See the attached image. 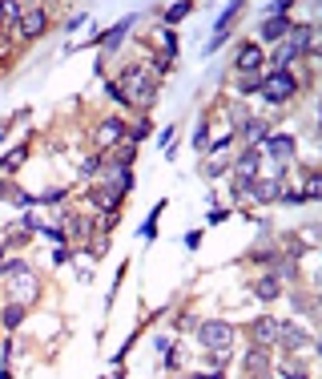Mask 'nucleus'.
<instances>
[{"label":"nucleus","instance_id":"f257e3e1","mask_svg":"<svg viewBox=\"0 0 322 379\" xmlns=\"http://www.w3.org/2000/svg\"><path fill=\"white\" fill-rule=\"evenodd\" d=\"M0 283L8 290V303H21V307H32L36 295H41V283H36V271H32L29 258H4L0 262Z\"/></svg>","mask_w":322,"mask_h":379},{"label":"nucleus","instance_id":"f03ea898","mask_svg":"<svg viewBox=\"0 0 322 379\" xmlns=\"http://www.w3.org/2000/svg\"><path fill=\"white\" fill-rule=\"evenodd\" d=\"M121 93L125 101L133 105V109H149L153 101H157V89H161V81H157V73L146 69V65H129L125 73H121Z\"/></svg>","mask_w":322,"mask_h":379},{"label":"nucleus","instance_id":"7ed1b4c3","mask_svg":"<svg viewBox=\"0 0 322 379\" xmlns=\"http://www.w3.org/2000/svg\"><path fill=\"white\" fill-rule=\"evenodd\" d=\"M258 93L270 101V105H286V101H294V93H298V77H294L290 69H270V73H262V89Z\"/></svg>","mask_w":322,"mask_h":379},{"label":"nucleus","instance_id":"20e7f679","mask_svg":"<svg viewBox=\"0 0 322 379\" xmlns=\"http://www.w3.org/2000/svg\"><path fill=\"white\" fill-rule=\"evenodd\" d=\"M198 339H202L205 351H234V327L226 319H202Z\"/></svg>","mask_w":322,"mask_h":379},{"label":"nucleus","instance_id":"39448f33","mask_svg":"<svg viewBox=\"0 0 322 379\" xmlns=\"http://www.w3.org/2000/svg\"><path fill=\"white\" fill-rule=\"evenodd\" d=\"M49 32V8L45 4H25V12H21V21H16V36L21 41H36V36H45Z\"/></svg>","mask_w":322,"mask_h":379},{"label":"nucleus","instance_id":"423d86ee","mask_svg":"<svg viewBox=\"0 0 322 379\" xmlns=\"http://www.w3.org/2000/svg\"><path fill=\"white\" fill-rule=\"evenodd\" d=\"M129 137V122H121V117H101V126L93 133V141H97V154H109L113 146H121Z\"/></svg>","mask_w":322,"mask_h":379},{"label":"nucleus","instance_id":"0eeeda50","mask_svg":"<svg viewBox=\"0 0 322 379\" xmlns=\"http://www.w3.org/2000/svg\"><path fill=\"white\" fill-rule=\"evenodd\" d=\"M294 150H298L294 133H270V137L262 141V158H266V161H278V165H290V161H294Z\"/></svg>","mask_w":322,"mask_h":379},{"label":"nucleus","instance_id":"6e6552de","mask_svg":"<svg viewBox=\"0 0 322 379\" xmlns=\"http://www.w3.org/2000/svg\"><path fill=\"white\" fill-rule=\"evenodd\" d=\"M278 347H286L290 355H298V351H314L319 343H314V335L302 331L298 323H278Z\"/></svg>","mask_w":322,"mask_h":379},{"label":"nucleus","instance_id":"1a4fd4ad","mask_svg":"<svg viewBox=\"0 0 322 379\" xmlns=\"http://www.w3.org/2000/svg\"><path fill=\"white\" fill-rule=\"evenodd\" d=\"M262 161H266L262 146H246V150L230 161V170H234V178H242V182H254V178L262 174Z\"/></svg>","mask_w":322,"mask_h":379},{"label":"nucleus","instance_id":"9d476101","mask_svg":"<svg viewBox=\"0 0 322 379\" xmlns=\"http://www.w3.org/2000/svg\"><path fill=\"white\" fill-rule=\"evenodd\" d=\"M262 61H266V53H262L258 41H242V45H238V57H234L238 77H246V73H262Z\"/></svg>","mask_w":322,"mask_h":379},{"label":"nucleus","instance_id":"9b49d317","mask_svg":"<svg viewBox=\"0 0 322 379\" xmlns=\"http://www.w3.org/2000/svg\"><path fill=\"white\" fill-rule=\"evenodd\" d=\"M250 339H254V347H278V319L270 315H258L254 323H250Z\"/></svg>","mask_w":322,"mask_h":379},{"label":"nucleus","instance_id":"f8f14e48","mask_svg":"<svg viewBox=\"0 0 322 379\" xmlns=\"http://www.w3.org/2000/svg\"><path fill=\"white\" fill-rule=\"evenodd\" d=\"M278 194H282V182H274V178H266V174H258V178L250 182V190H246V198H250V202H262V206L278 202Z\"/></svg>","mask_w":322,"mask_h":379},{"label":"nucleus","instance_id":"ddd939ff","mask_svg":"<svg viewBox=\"0 0 322 379\" xmlns=\"http://www.w3.org/2000/svg\"><path fill=\"white\" fill-rule=\"evenodd\" d=\"M290 29H294L290 16H266L262 29H258V36H262V41H286V32H290Z\"/></svg>","mask_w":322,"mask_h":379},{"label":"nucleus","instance_id":"4468645a","mask_svg":"<svg viewBox=\"0 0 322 379\" xmlns=\"http://www.w3.org/2000/svg\"><path fill=\"white\" fill-rule=\"evenodd\" d=\"M254 299H262V303H274V299H282V283L274 279V275H262V279H254Z\"/></svg>","mask_w":322,"mask_h":379},{"label":"nucleus","instance_id":"2eb2a0df","mask_svg":"<svg viewBox=\"0 0 322 379\" xmlns=\"http://www.w3.org/2000/svg\"><path fill=\"white\" fill-rule=\"evenodd\" d=\"M270 133H274V129H270V122H266V117H250V122L242 126V137H246L250 146H262Z\"/></svg>","mask_w":322,"mask_h":379},{"label":"nucleus","instance_id":"dca6fc26","mask_svg":"<svg viewBox=\"0 0 322 379\" xmlns=\"http://www.w3.org/2000/svg\"><path fill=\"white\" fill-rule=\"evenodd\" d=\"M0 202H12V206H36L29 190H21L16 182H0Z\"/></svg>","mask_w":322,"mask_h":379},{"label":"nucleus","instance_id":"f3484780","mask_svg":"<svg viewBox=\"0 0 322 379\" xmlns=\"http://www.w3.org/2000/svg\"><path fill=\"white\" fill-rule=\"evenodd\" d=\"M133 25H137V16H125V21H117L113 29H109V32H105V36H101V45H105V49L113 53V49H117V45H121V36H125V32L133 29Z\"/></svg>","mask_w":322,"mask_h":379},{"label":"nucleus","instance_id":"a211bd4d","mask_svg":"<svg viewBox=\"0 0 322 379\" xmlns=\"http://www.w3.org/2000/svg\"><path fill=\"white\" fill-rule=\"evenodd\" d=\"M189 12H194V4H189V0H177V4H170V8L161 12V25H165V29H174V25H181V21L189 16Z\"/></svg>","mask_w":322,"mask_h":379},{"label":"nucleus","instance_id":"6ab92c4d","mask_svg":"<svg viewBox=\"0 0 322 379\" xmlns=\"http://www.w3.org/2000/svg\"><path fill=\"white\" fill-rule=\"evenodd\" d=\"M254 371H270V351H266V347H250V351H246V376H254Z\"/></svg>","mask_w":322,"mask_h":379},{"label":"nucleus","instance_id":"aec40b11","mask_svg":"<svg viewBox=\"0 0 322 379\" xmlns=\"http://www.w3.org/2000/svg\"><path fill=\"white\" fill-rule=\"evenodd\" d=\"M133 154H137V146L125 137L121 146H113V150H109V161H113V165H129V170H133Z\"/></svg>","mask_w":322,"mask_h":379},{"label":"nucleus","instance_id":"412c9836","mask_svg":"<svg viewBox=\"0 0 322 379\" xmlns=\"http://www.w3.org/2000/svg\"><path fill=\"white\" fill-rule=\"evenodd\" d=\"M25 315H29V307H21V303H8V307L0 311V323H4L8 331H16V327L25 323Z\"/></svg>","mask_w":322,"mask_h":379},{"label":"nucleus","instance_id":"4be33fe9","mask_svg":"<svg viewBox=\"0 0 322 379\" xmlns=\"http://www.w3.org/2000/svg\"><path fill=\"white\" fill-rule=\"evenodd\" d=\"M25 161H29V146H16V150H12L8 158L0 161V170H4V174H16V170H21Z\"/></svg>","mask_w":322,"mask_h":379},{"label":"nucleus","instance_id":"5701e85b","mask_svg":"<svg viewBox=\"0 0 322 379\" xmlns=\"http://www.w3.org/2000/svg\"><path fill=\"white\" fill-rule=\"evenodd\" d=\"M230 170V154H209V161L202 165L205 178H218V174H226Z\"/></svg>","mask_w":322,"mask_h":379},{"label":"nucleus","instance_id":"b1692460","mask_svg":"<svg viewBox=\"0 0 322 379\" xmlns=\"http://www.w3.org/2000/svg\"><path fill=\"white\" fill-rule=\"evenodd\" d=\"M85 254H89V258H97V262H101V258L109 254V234H93V238L85 242Z\"/></svg>","mask_w":322,"mask_h":379},{"label":"nucleus","instance_id":"393cba45","mask_svg":"<svg viewBox=\"0 0 322 379\" xmlns=\"http://www.w3.org/2000/svg\"><path fill=\"white\" fill-rule=\"evenodd\" d=\"M302 186H306V190H302V198H306V202H319V198H322V178H319V170H310Z\"/></svg>","mask_w":322,"mask_h":379},{"label":"nucleus","instance_id":"a878e982","mask_svg":"<svg viewBox=\"0 0 322 379\" xmlns=\"http://www.w3.org/2000/svg\"><path fill=\"white\" fill-rule=\"evenodd\" d=\"M262 89V73H246V77H238V93L242 97H254Z\"/></svg>","mask_w":322,"mask_h":379},{"label":"nucleus","instance_id":"bb28decb","mask_svg":"<svg viewBox=\"0 0 322 379\" xmlns=\"http://www.w3.org/2000/svg\"><path fill=\"white\" fill-rule=\"evenodd\" d=\"M161 210H165V198H161V202L149 210V218L141 222V238H153V230H157V218H161Z\"/></svg>","mask_w":322,"mask_h":379},{"label":"nucleus","instance_id":"cd10ccee","mask_svg":"<svg viewBox=\"0 0 322 379\" xmlns=\"http://www.w3.org/2000/svg\"><path fill=\"white\" fill-rule=\"evenodd\" d=\"M149 133H153V122H149V117H137V122H133V129H129V141L137 146V141H146Z\"/></svg>","mask_w":322,"mask_h":379},{"label":"nucleus","instance_id":"c85d7f7f","mask_svg":"<svg viewBox=\"0 0 322 379\" xmlns=\"http://www.w3.org/2000/svg\"><path fill=\"white\" fill-rule=\"evenodd\" d=\"M205 146H209V122H198V126H194V150H198V154H202Z\"/></svg>","mask_w":322,"mask_h":379},{"label":"nucleus","instance_id":"c756f323","mask_svg":"<svg viewBox=\"0 0 322 379\" xmlns=\"http://www.w3.org/2000/svg\"><path fill=\"white\" fill-rule=\"evenodd\" d=\"M65 198H69V190H65V186H53V190H45L36 202H45V206H57V202H65Z\"/></svg>","mask_w":322,"mask_h":379},{"label":"nucleus","instance_id":"7c9ffc66","mask_svg":"<svg viewBox=\"0 0 322 379\" xmlns=\"http://www.w3.org/2000/svg\"><path fill=\"white\" fill-rule=\"evenodd\" d=\"M198 323H202V319L194 315V311H181V315L174 319V327H177V331H198Z\"/></svg>","mask_w":322,"mask_h":379},{"label":"nucleus","instance_id":"2f4dec72","mask_svg":"<svg viewBox=\"0 0 322 379\" xmlns=\"http://www.w3.org/2000/svg\"><path fill=\"white\" fill-rule=\"evenodd\" d=\"M153 351H157V359H161V363H165V359H170V355H174V343H170V339H165V335H157V339H153Z\"/></svg>","mask_w":322,"mask_h":379},{"label":"nucleus","instance_id":"473e14b6","mask_svg":"<svg viewBox=\"0 0 322 379\" xmlns=\"http://www.w3.org/2000/svg\"><path fill=\"white\" fill-rule=\"evenodd\" d=\"M16 339H4V343H0V367H8V359H12V355H16Z\"/></svg>","mask_w":322,"mask_h":379},{"label":"nucleus","instance_id":"72a5a7b5","mask_svg":"<svg viewBox=\"0 0 322 379\" xmlns=\"http://www.w3.org/2000/svg\"><path fill=\"white\" fill-rule=\"evenodd\" d=\"M161 41H165V61H174V57H177V36H174V29L161 32Z\"/></svg>","mask_w":322,"mask_h":379},{"label":"nucleus","instance_id":"f704fd0d","mask_svg":"<svg viewBox=\"0 0 322 379\" xmlns=\"http://www.w3.org/2000/svg\"><path fill=\"white\" fill-rule=\"evenodd\" d=\"M226 218H230V210H222V206H209V214H205V222H209V226H222Z\"/></svg>","mask_w":322,"mask_h":379},{"label":"nucleus","instance_id":"c9c22d12","mask_svg":"<svg viewBox=\"0 0 322 379\" xmlns=\"http://www.w3.org/2000/svg\"><path fill=\"white\" fill-rule=\"evenodd\" d=\"M73 258H77V251H69V246H57V251H53V262H57V266L73 262Z\"/></svg>","mask_w":322,"mask_h":379},{"label":"nucleus","instance_id":"e433bc0d","mask_svg":"<svg viewBox=\"0 0 322 379\" xmlns=\"http://www.w3.org/2000/svg\"><path fill=\"white\" fill-rule=\"evenodd\" d=\"M105 93L113 97L117 105H129V101H125V93H121V85H117V81H105Z\"/></svg>","mask_w":322,"mask_h":379},{"label":"nucleus","instance_id":"4c0bfd02","mask_svg":"<svg viewBox=\"0 0 322 379\" xmlns=\"http://www.w3.org/2000/svg\"><path fill=\"white\" fill-rule=\"evenodd\" d=\"M174 133H177V126H165V129H161V133H157V146H161V150H170V141H174Z\"/></svg>","mask_w":322,"mask_h":379},{"label":"nucleus","instance_id":"58836bf2","mask_svg":"<svg viewBox=\"0 0 322 379\" xmlns=\"http://www.w3.org/2000/svg\"><path fill=\"white\" fill-rule=\"evenodd\" d=\"M181 242H185V251H198V246H202V230H189Z\"/></svg>","mask_w":322,"mask_h":379},{"label":"nucleus","instance_id":"ea45409f","mask_svg":"<svg viewBox=\"0 0 322 379\" xmlns=\"http://www.w3.org/2000/svg\"><path fill=\"white\" fill-rule=\"evenodd\" d=\"M81 25H85V12H73V16L65 21V32H77Z\"/></svg>","mask_w":322,"mask_h":379},{"label":"nucleus","instance_id":"a19ab883","mask_svg":"<svg viewBox=\"0 0 322 379\" xmlns=\"http://www.w3.org/2000/svg\"><path fill=\"white\" fill-rule=\"evenodd\" d=\"M185 379H226V371H198V376H185Z\"/></svg>","mask_w":322,"mask_h":379},{"label":"nucleus","instance_id":"79ce46f5","mask_svg":"<svg viewBox=\"0 0 322 379\" xmlns=\"http://www.w3.org/2000/svg\"><path fill=\"white\" fill-rule=\"evenodd\" d=\"M278 379H310V376H306V371H286V367H282V376Z\"/></svg>","mask_w":322,"mask_h":379},{"label":"nucleus","instance_id":"37998d69","mask_svg":"<svg viewBox=\"0 0 322 379\" xmlns=\"http://www.w3.org/2000/svg\"><path fill=\"white\" fill-rule=\"evenodd\" d=\"M246 379H274V371H254V376H246Z\"/></svg>","mask_w":322,"mask_h":379},{"label":"nucleus","instance_id":"c03bdc74","mask_svg":"<svg viewBox=\"0 0 322 379\" xmlns=\"http://www.w3.org/2000/svg\"><path fill=\"white\" fill-rule=\"evenodd\" d=\"M0 379H12V371H8V367H0Z\"/></svg>","mask_w":322,"mask_h":379},{"label":"nucleus","instance_id":"a18cd8bd","mask_svg":"<svg viewBox=\"0 0 322 379\" xmlns=\"http://www.w3.org/2000/svg\"><path fill=\"white\" fill-rule=\"evenodd\" d=\"M0 262H4V242H0Z\"/></svg>","mask_w":322,"mask_h":379}]
</instances>
